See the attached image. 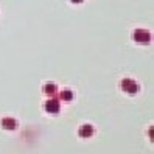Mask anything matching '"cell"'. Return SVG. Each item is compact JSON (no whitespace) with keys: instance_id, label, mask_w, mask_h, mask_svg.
Masks as SVG:
<instances>
[{"instance_id":"obj_7","label":"cell","mask_w":154,"mask_h":154,"mask_svg":"<svg viewBox=\"0 0 154 154\" xmlns=\"http://www.w3.org/2000/svg\"><path fill=\"white\" fill-rule=\"evenodd\" d=\"M59 100H62V101H72V100H73V92L69 90V89L62 90V92L59 94Z\"/></svg>"},{"instance_id":"obj_6","label":"cell","mask_w":154,"mask_h":154,"mask_svg":"<svg viewBox=\"0 0 154 154\" xmlns=\"http://www.w3.org/2000/svg\"><path fill=\"white\" fill-rule=\"evenodd\" d=\"M42 90H44V94H47V95H55L58 87H56V84H53V83H47L42 87Z\"/></svg>"},{"instance_id":"obj_2","label":"cell","mask_w":154,"mask_h":154,"mask_svg":"<svg viewBox=\"0 0 154 154\" xmlns=\"http://www.w3.org/2000/svg\"><path fill=\"white\" fill-rule=\"evenodd\" d=\"M132 39L135 42H139V44H148L151 41V34H149L148 30L137 28V30H134V33H132Z\"/></svg>"},{"instance_id":"obj_1","label":"cell","mask_w":154,"mask_h":154,"mask_svg":"<svg viewBox=\"0 0 154 154\" xmlns=\"http://www.w3.org/2000/svg\"><path fill=\"white\" fill-rule=\"evenodd\" d=\"M120 87H122L123 92L129 94V95H135V94L139 92V84L135 83L134 79H131V78H125V79H122Z\"/></svg>"},{"instance_id":"obj_8","label":"cell","mask_w":154,"mask_h":154,"mask_svg":"<svg viewBox=\"0 0 154 154\" xmlns=\"http://www.w3.org/2000/svg\"><path fill=\"white\" fill-rule=\"evenodd\" d=\"M70 2H73V3H81V2H84V0H70Z\"/></svg>"},{"instance_id":"obj_3","label":"cell","mask_w":154,"mask_h":154,"mask_svg":"<svg viewBox=\"0 0 154 154\" xmlns=\"http://www.w3.org/2000/svg\"><path fill=\"white\" fill-rule=\"evenodd\" d=\"M44 107H45V111L50 112V114H58L61 111L59 98H50V100H47L45 104H44Z\"/></svg>"},{"instance_id":"obj_5","label":"cell","mask_w":154,"mask_h":154,"mask_svg":"<svg viewBox=\"0 0 154 154\" xmlns=\"http://www.w3.org/2000/svg\"><path fill=\"white\" fill-rule=\"evenodd\" d=\"M2 128L8 131H14L17 128V122L11 117H5V119H2Z\"/></svg>"},{"instance_id":"obj_4","label":"cell","mask_w":154,"mask_h":154,"mask_svg":"<svg viewBox=\"0 0 154 154\" xmlns=\"http://www.w3.org/2000/svg\"><path fill=\"white\" fill-rule=\"evenodd\" d=\"M94 132H95V129H94V126H90V125H83V126L78 129V135H79V137H83V139L92 137Z\"/></svg>"}]
</instances>
